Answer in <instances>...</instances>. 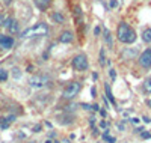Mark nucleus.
<instances>
[{
	"mask_svg": "<svg viewBox=\"0 0 151 143\" xmlns=\"http://www.w3.org/2000/svg\"><path fill=\"white\" fill-rule=\"evenodd\" d=\"M104 50L101 48V50H100V65H101V66H104Z\"/></svg>",
	"mask_w": 151,
	"mask_h": 143,
	"instance_id": "6ab92c4d",
	"label": "nucleus"
},
{
	"mask_svg": "<svg viewBox=\"0 0 151 143\" xmlns=\"http://www.w3.org/2000/svg\"><path fill=\"white\" fill-rule=\"evenodd\" d=\"M44 143H53V142H52V140H45Z\"/></svg>",
	"mask_w": 151,
	"mask_h": 143,
	"instance_id": "c756f323",
	"label": "nucleus"
},
{
	"mask_svg": "<svg viewBox=\"0 0 151 143\" xmlns=\"http://www.w3.org/2000/svg\"><path fill=\"white\" fill-rule=\"evenodd\" d=\"M52 18L56 21V23H64L65 21V18H64V15L60 14V12H55V14L52 15Z\"/></svg>",
	"mask_w": 151,
	"mask_h": 143,
	"instance_id": "4468645a",
	"label": "nucleus"
},
{
	"mask_svg": "<svg viewBox=\"0 0 151 143\" xmlns=\"http://www.w3.org/2000/svg\"><path fill=\"white\" fill-rule=\"evenodd\" d=\"M118 6V2H116V0H112V2H110V8H116Z\"/></svg>",
	"mask_w": 151,
	"mask_h": 143,
	"instance_id": "412c9836",
	"label": "nucleus"
},
{
	"mask_svg": "<svg viewBox=\"0 0 151 143\" xmlns=\"http://www.w3.org/2000/svg\"><path fill=\"white\" fill-rule=\"evenodd\" d=\"M91 94H92V98H94V97H97V90H95V87H92V89H91Z\"/></svg>",
	"mask_w": 151,
	"mask_h": 143,
	"instance_id": "5701e85b",
	"label": "nucleus"
},
{
	"mask_svg": "<svg viewBox=\"0 0 151 143\" xmlns=\"http://www.w3.org/2000/svg\"><path fill=\"white\" fill-rule=\"evenodd\" d=\"M104 90H106V95H107V99L115 106V98H113V95H112V90H110V86L109 84H104Z\"/></svg>",
	"mask_w": 151,
	"mask_h": 143,
	"instance_id": "ddd939ff",
	"label": "nucleus"
},
{
	"mask_svg": "<svg viewBox=\"0 0 151 143\" xmlns=\"http://www.w3.org/2000/svg\"><path fill=\"white\" fill-rule=\"evenodd\" d=\"M74 39V36L70 30H65V32H62L60 36H59V42H64V44H70L71 41Z\"/></svg>",
	"mask_w": 151,
	"mask_h": 143,
	"instance_id": "1a4fd4ad",
	"label": "nucleus"
},
{
	"mask_svg": "<svg viewBox=\"0 0 151 143\" xmlns=\"http://www.w3.org/2000/svg\"><path fill=\"white\" fill-rule=\"evenodd\" d=\"M109 74H110V77H112V79L115 80V77H116V74H115V69H110V71H109Z\"/></svg>",
	"mask_w": 151,
	"mask_h": 143,
	"instance_id": "aec40b11",
	"label": "nucleus"
},
{
	"mask_svg": "<svg viewBox=\"0 0 151 143\" xmlns=\"http://www.w3.org/2000/svg\"><path fill=\"white\" fill-rule=\"evenodd\" d=\"M144 89L147 90L148 94H151V77H150V79H147V80L144 82Z\"/></svg>",
	"mask_w": 151,
	"mask_h": 143,
	"instance_id": "a211bd4d",
	"label": "nucleus"
},
{
	"mask_svg": "<svg viewBox=\"0 0 151 143\" xmlns=\"http://www.w3.org/2000/svg\"><path fill=\"white\" fill-rule=\"evenodd\" d=\"M11 2H12V0H3V3H5V5H9Z\"/></svg>",
	"mask_w": 151,
	"mask_h": 143,
	"instance_id": "cd10ccee",
	"label": "nucleus"
},
{
	"mask_svg": "<svg viewBox=\"0 0 151 143\" xmlns=\"http://www.w3.org/2000/svg\"><path fill=\"white\" fill-rule=\"evenodd\" d=\"M142 41L144 42H151V27L150 29H145L142 32Z\"/></svg>",
	"mask_w": 151,
	"mask_h": 143,
	"instance_id": "f8f14e48",
	"label": "nucleus"
},
{
	"mask_svg": "<svg viewBox=\"0 0 151 143\" xmlns=\"http://www.w3.org/2000/svg\"><path fill=\"white\" fill-rule=\"evenodd\" d=\"M144 122H147V124H150V122H151V119L148 118V116H144Z\"/></svg>",
	"mask_w": 151,
	"mask_h": 143,
	"instance_id": "b1692460",
	"label": "nucleus"
},
{
	"mask_svg": "<svg viewBox=\"0 0 151 143\" xmlns=\"http://www.w3.org/2000/svg\"><path fill=\"white\" fill-rule=\"evenodd\" d=\"M0 47L2 48H12L14 47V38L9 35H0Z\"/></svg>",
	"mask_w": 151,
	"mask_h": 143,
	"instance_id": "0eeeda50",
	"label": "nucleus"
},
{
	"mask_svg": "<svg viewBox=\"0 0 151 143\" xmlns=\"http://www.w3.org/2000/svg\"><path fill=\"white\" fill-rule=\"evenodd\" d=\"M116 36L118 39L124 44H133L136 41V32L130 27L127 23H119L118 29H116Z\"/></svg>",
	"mask_w": 151,
	"mask_h": 143,
	"instance_id": "f257e3e1",
	"label": "nucleus"
},
{
	"mask_svg": "<svg viewBox=\"0 0 151 143\" xmlns=\"http://www.w3.org/2000/svg\"><path fill=\"white\" fill-rule=\"evenodd\" d=\"M94 33L98 35V33H100V27H95V29H94Z\"/></svg>",
	"mask_w": 151,
	"mask_h": 143,
	"instance_id": "bb28decb",
	"label": "nucleus"
},
{
	"mask_svg": "<svg viewBox=\"0 0 151 143\" xmlns=\"http://www.w3.org/2000/svg\"><path fill=\"white\" fill-rule=\"evenodd\" d=\"M3 21H5V18H3V15H2V14H0V26L3 24Z\"/></svg>",
	"mask_w": 151,
	"mask_h": 143,
	"instance_id": "393cba45",
	"label": "nucleus"
},
{
	"mask_svg": "<svg viewBox=\"0 0 151 143\" xmlns=\"http://www.w3.org/2000/svg\"><path fill=\"white\" fill-rule=\"evenodd\" d=\"M71 63H73V68L76 71H85V69H88V66H89V63H88V57L83 53L74 56V59H73Z\"/></svg>",
	"mask_w": 151,
	"mask_h": 143,
	"instance_id": "20e7f679",
	"label": "nucleus"
},
{
	"mask_svg": "<svg viewBox=\"0 0 151 143\" xmlns=\"http://www.w3.org/2000/svg\"><path fill=\"white\" fill-rule=\"evenodd\" d=\"M136 53H137L136 50H125V51H124V54H122V57H124V59H127L129 56H130V57H134Z\"/></svg>",
	"mask_w": 151,
	"mask_h": 143,
	"instance_id": "2eb2a0df",
	"label": "nucleus"
},
{
	"mask_svg": "<svg viewBox=\"0 0 151 143\" xmlns=\"http://www.w3.org/2000/svg\"><path fill=\"white\" fill-rule=\"evenodd\" d=\"M8 71L6 69H3V68H0V82H5V80H8Z\"/></svg>",
	"mask_w": 151,
	"mask_h": 143,
	"instance_id": "f3484780",
	"label": "nucleus"
},
{
	"mask_svg": "<svg viewBox=\"0 0 151 143\" xmlns=\"http://www.w3.org/2000/svg\"><path fill=\"white\" fill-rule=\"evenodd\" d=\"M3 27H6L8 30H9V33H14V32H17V23L12 20V18H6L5 21H3Z\"/></svg>",
	"mask_w": 151,
	"mask_h": 143,
	"instance_id": "6e6552de",
	"label": "nucleus"
},
{
	"mask_svg": "<svg viewBox=\"0 0 151 143\" xmlns=\"http://www.w3.org/2000/svg\"><path fill=\"white\" fill-rule=\"evenodd\" d=\"M147 106H148V107L151 109V99H148V101H147Z\"/></svg>",
	"mask_w": 151,
	"mask_h": 143,
	"instance_id": "c85d7f7f",
	"label": "nucleus"
},
{
	"mask_svg": "<svg viewBox=\"0 0 151 143\" xmlns=\"http://www.w3.org/2000/svg\"><path fill=\"white\" fill-rule=\"evenodd\" d=\"M104 39H106L107 45H109V47H112V44H113V42H112V36H110V32H109L107 29L104 30Z\"/></svg>",
	"mask_w": 151,
	"mask_h": 143,
	"instance_id": "dca6fc26",
	"label": "nucleus"
},
{
	"mask_svg": "<svg viewBox=\"0 0 151 143\" xmlns=\"http://www.w3.org/2000/svg\"><path fill=\"white\" fill-rule=\"evenodd\" d=\"M33 3L40 8L41 11H45L47 9V6L50 5V0H33Z\"/></svg>",
	"mask_w": 151,
	"mask_h": 143,
	"instance_id": "9b49d317",
	"label": "nucleus"
},
{
	"mask_svg": "<svg viewBox=\"0 0 151 143\" xmlns=\"http://www.w3.org/2000/svg\"><path fill=\"white\" fill-rule=\"evenodd\" d=\"M80 83H77V82H71V83H68L67 84V87L64 89V98L65 99H73V98H76V95H79V92H80Z\"/></svg>",
	"mask_w": 151,
	"mask_h": 143,
	"instance_id": "7ed1b4c3",
	"label": "nucleus"
},
{
	"mask_svg": "<svg viewBox=\"0 0 151 143\" xmlns=\"http://www.w3.org/2000/svg\"><path fill=\"white\" fill-rule=\"evenodd\" d=\"M40 129H41V125H36V127H35V133H38Z\"/></svg>",
	"mask_w": 151,
	"mask_h": 143,
	"instance_id": "a878e982",
	"label": "nucleus"
},
{
	"mask_svg": "<svg viewBox=\"0 0 151 143\" xmlns=\"http://www.w3.org/2000/svg\"><path fill=\"white\" fill-rule=\"evenodd\" d=\"M15 121V116L14 114H9V116H5V118H2V122H3V125H2V128L5 129V128H8L12 122Z\"/></svg>",
	"mask_w": 151,
	"mask_h": 143,
	"instance_id": "9d476101",
	"label": "nucleus"
},
{
	"mask_svg": "<svg viewBox=\"0 0 151 143\" xmlns=\"http://www.w3.org/2000/svg\"><path fill=\"white\" fill-rule=\"evenodd\" d=\"M47 33H48V26H47L45 23H38L35 27L26 29L20 36L29 38V36H42V35H47Z\"/></svg>",
	"mask_w": 151,
	"mask_h": 143,
	"instance_id": "f03ea898",
	"label": "nucleus"
},
{
	"mask_svg": "<svg viewBox=\"0 0 151 143\" xmlns=\"http://www.w3.org/2000/svg\"><path fill=\"white\" fill-rule=\"evenodd\" d=\"M139 65L145 69L151 68V48H147L145 51H142V54L139 56Z\"/></svg>",
	"mask_w": 151,
	"mask_h": 143,
	"instance_id": "423d86ee",
	"label": "nucleus"
},
{
	"mask_svg": "<svg viewBox=\"0 0 151 143\" xmlns=\"http://www.w3.org/2000/svg\"><path fill=\"white\" fill-rule=\"evenodd\" d=\"M130 121H132V124H134V125H136V124H139V119H137V118H132Z\"/></svg>",
	"mask_w": 151,
	"mask_h": 143,
	"instance_id": "4be33fe9",
	"label": "nucleus"
},
{
	"mask_svg": "<svg viewBox=\"0 0 151 143\" xmlns=\"http://www.w3.org/2000/svg\"><path fill=\"white\" fill-rule=\"evenodd\" d=\"M48 83V79L45 75H32L29 79V86L33 89H42Z\"/></svg>",
	"mask_w": 151,
	"mask_h": 143,
	"instance_id": "39448f33",
	"label": "nucleus"
}]
</instances>
